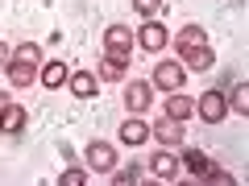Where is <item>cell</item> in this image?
Returning a JSON list of instances; mask_svg holds the SVG:
<instances>
[{
    "label": "cell",
    "mask_w": 249,
    "mask_h": 186,
    "mask_svg": "<svg viewBox=\"0 0 249 186\" xmlns=\"http://www.w3.org/2000/svg\"><path fill=\"white\" fill-rule=\"evenodd\" d=\"M37 75V66H25V62H9V83L13 87H29Z\"/></svg>",
    "instance_id": "18"
},
{
    "label": "cell",
    "mask_w": 249,
    "mask_h": 186,
    "mask_svg": "<svg viewBox=\"0 0 249 186\" xmlns=\"http://www.w3.org/2000/svg\"><path fill=\"white\" fill-rule=\"evenodd\" d=\"M178 62H183V71H212V62H216V54H212V46H178Z\"/></svg>",
    "instance_id": "5"
},
{
    "label": "cell",
    "mask_w": 249,
    "mask_h": 186,
    "mask_svg": "<svg viewBox=\"0 0 249 186\" xmlns=\"http://www.w3.org/2000/svg\"><path fill=\"white\" fill-rule=\"evenodd\" d=\"M196 112H199L204 124H220L224 116H229V99H224V91H204L199 104H196Z\"/></svg>",
    "instance_id": "3"
},
{
    "label": "cell",
    "mask_w": 249,
    "mask_h": 186,
    "mask_svg": "<svg viewBox=\"0 0 249 186\" xmlns=\"http://www.w3.org/2000/svg\"><path fill=\"white\" fill-rule=\"evenodd\" d=\"M88 166L96 170V174H112V166H116V149L108 141H91L88 145Z\"/></svg>",
    "instance_id": "7"
},
{
    "label": "cell",
    "mask_w": 249,
    "mask_h": 186,
    "mask_svg": "<svg viewBox=\"0 0 249 186\" xmlns=\"http://www.w3.org/2000/svg\"><path fill=\"white\" fill-rule=\"evenodd\" d=\"M166 42H170L166 25H162L158 17H145V25L137 29V46H142L145 54H162V50H166Z\"/></svg>",
    "instance_id": "1"
},
{
    "label": "cell",
    "mask_w": 249,
    "mask_h": 186,
    "mask_svg": "<svg viewBox=\"0 0 249 186\" xmlns=\"http://www.w3.org/2000/svg\"><path fill=\"white\" fill-rule=\"evenodd\" d=\"M67 87H71L75 99H91V95L100 91V79H96L91 71H71V75H67Z\"/></svg>",
    "instance_id": "10"
},
{
    "label": "cell",
    "mask_w": 249,
    "mask_h": 186,
    "mask_svg": "<svg viewBox=\"0 0 249 186\" xmlns=\"http://www.w3.org/2000/svg\"><path fill=\"white\" fill-rule=\"evenodd\" d=\"M150 104H154V87H150L145 79L124 83V108H129V116H142Z\"/></svg>",
    "instance_id": "4"
},
{
    "label": "cell",
    "mask_w": 249,
    "mask_h": 186,
    "mask_svg": "<svg viewBox=\"0 0 249 186\" xmlns=\"http://www.w3.org/2000/svg\"><path fill=\"white\" fill-rule=\"evenodd\" d=\"M183 79H187L183 62L166 58V62H158V66H154V79H150V87H158V91H178V87H183Z\"/></svg>",
    "instance_id": "2"
},
{
    "label": "cell",
    "mask_w": 249,
    "mask_h": 186,
    "mask_svg": "<svg viewBox=\"0 0 249 186\" xmlns=\"http://www.w3.org/2000/svg\"><path fill=\"white\" fill-rule=\"evenodd\" d=\"M25 120H29V112L21 104H4V112H0V133L4 137H17V133H25Z\"/></svg>",
    "instance_id": "9"
},
{
    "label": "cell",
    "mask_w": 249,
    "mask_h": 186,
    "mask_svg": "<svg viewBox=\"0 0 249 186\" xmlns=\"http://www.w3.org/2000/svg\"><path fill=\"white\" fill-rule=\"evenodd\" d=\"M162 116H170V120H191V116H196V99L191 95H183V91H170V99H166V112Z\"/></svg>",
    "instance_id": "15"
},
{
    "label": "cell",
    "mask_w": 249,
    "mask_h": 186,
    "mask_svg": "<svg viewBox=\"0 0 249 186\" xmlns=\"http://www.w3.org/2000/svg\"><path fill=\"white\" fill-rule=\"evenodd\" d=\"M129 71V54H104L100 58V83H121Z\"/></svg>",
    "instance_id": "11"
},
{
    "label": "cell",
    "mask_w": 249,
    "mask_h": 186,
    "mask_svg": "<svg viewBox=\"0 0 249 186\" xmlns=\"http://www.w3.org/2000/svg\"><path fill=\"white\" fill-rule=\"evenodd\" d=\"M178 46H204L208 42V33H204V25H196V21H191V25H183V29H178Z\"/></svg>",
    "instance_id": "19"
},
{
    "label": "cell",
    "mask_w": 249,
    "mask_h": 186,
    "mask_svg": "<svg viewBox=\"0 0 249 186\" xmlns=\"http://www.w3.org/2000/svg\"><path fill=\"white\" fill-rule=\"evenodd\" d=\"M13 62H25V66H42V46L37 42H21L13 50Z\"/></svg>",
    "instance_id": "17"
},
{
    "label": "cell",
    "mask_w": 249,
    "mask_h": 186,
    "mask_svg": "<svg viewBox=\"0 0 249 186\" xmlns=\"http://www.w3.org/2000/svg\"><path fill=\"white\" fill-rule=\"evenodd\" d=\"M178 166H183L191 178H208V170H212V157H208L204 149H183V161H178Z\"/></svg>",
    "instance_id": "16"
},
{
    "label": "cell",
    "mask_w": 249,
    "mask_h": 186,
    "mask_svg": "<svg viewBox=\"0 0 249 186\" xmlns=\"http://www.w3.org/2000/svg\"><path fill=\"white\" fill-rule=\"evenodd\" d=\"M232 112L249 116V83H237V87H232Z\"/></svg>",
    "instance_id": "20"
},
{
    "label": "cell",
    "mask_w": 249,
    "mask_h": 186,
    "mask_svg": "<svg viewBox=\"0 0 249 186\" xmlns=\"http://www.w3.org/2000/svg\"><path fill=\"white\" fill-rule=\"evenodd\" d=\"M83 182H88V170H79V166L58 174V186H83Z\"/></svg>",
    "instance_id": "21"
},
{
    "label": "cell",
    "mask_w": 249,
    "mask_h": 186,
    "mask_svg": "<svg viewBox=\"0 0 249 186\" xmlns=\"http://www.w3.org/2000/svg\"><path fill=\"white\" fill-rule=\"evenodd\" d=\"M137 178H142V170L133 166V170H116V174H112V182H116V186H133Z\"/></svg>",
    "instance_id": "23"
},
{
    "label": "cell",
    "mask_w": 249,
    "mask_h": 186,
    "mask_svg": "<svg viewBox=\"0 0 249 186\" xmlns=\"http://www.w3.org/2000/svg\"><path fill=\"white\" fill-rule=\"evenodd\" d=\"M121 141L129 145V149H137V145H145V141H150V124H145L142 116H129V120L121 124Z\"/></svg>",
    "instance_id": "12"
},
{
    "label": "cell",
    "mask_w": 249,
    "mask_h": 186,
    "mask_svg": "<svg viewBox=\"0 0 249 186\" xmlns=\"http://www.w3.org/2000/svg\"><path fill=\"white\" fill-rule=\"evenodd\" d=\"M4 104H9V95H4V91H0V112H4Z\"/></svg>",
    "instance_id": "25"
},
{
    "label": "cell",
    "mask_w": 249,
    "mask_h": 186,
    "mask_svg": "<svg viewBox=\"0 0 249 186\" xmlns=\"http://www.w3.org/2000/svg\"><path fill=\"white\" fill-rule=\"evenodd\" d=\"M162 0H133V13H142V17H158Z\"/></svg>",
    "instance_id": "22"
},
{
    "label": "cell",
    "mask_w": 249,
    "mask_h": 186,
    "mask_svg": "<svg viewBox=\"0 0 249 186\" xmlns=\"http://www.w3.org/2000/svg\"><path fill=\"white\" fill-rule=\"evenodd\" d=\"M150 137H158L162 149H178V145H183V124L170 120V116H158V124L150 128Z\"/></svg>",
    "instance_id": "6"
},
{
    "label": "cell",
    "mask_w": 249,
    "mask_h": 186,
    "mask_svg": "<svg viewBox=\"0 0 249 186\" xmlns=\"http://www.w3.org/2000/svg\"><path fill=\"white\" fill-rule=\"evenodd\" d=\"M150 170H154V178H162V182H175L178 178V157L170 149H158L150 157Z\"/></svg>",
    "instance_id": "13"
},
{
    "label": "cell",
    "mask_w": 249,
    "mask_h": 186,
    "mask_svg": "<svg viewBox=\"0 0 249 186\" xmlns=\"http://www.w3.org/2000/svg\"><path fill=\"white\" fill-rule=\"evenodd\" d=\"M104 50L108 54H133V29L129 25H108L104 29Z\"/></svg>",
    "instance_id": "8"
},
{
    "label": "cell",
    "mask_w": 249,
    "mask_h": 186,
    "mask_svg": "<svg viewBox=\"0 0 249 186\" xmlns=\"http://www.w3.org/2000/svg\"><path fill=\"white\" fill-rule=\"evenodd\" d=\"M0 62H13V46L9 42H0Z\"/></svg>",
    "instance_id": "24"
},
{
    "label": "cell",
    "mask_w": 249,
    "mask_h": 186,
    "mask_svg": "<svg viewBox=\"0 0 249 186\" xmlns=\"http://www.w3.org/2000/svg\"><path fill=\"white\" fill-rule=\"evenodd\" d=\"M67 62H42V66H37V83H42L46 91H58L62 83H67Z\"/></svg>",
    "instance_id": "14"
}]
</instances>
